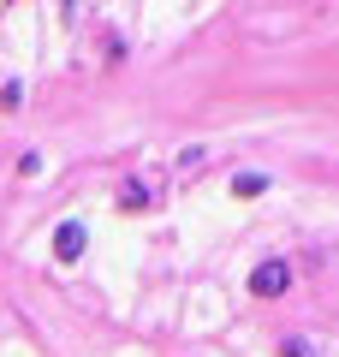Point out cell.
I'll return each instance as SVG.
<instances>
[{"label": "cell", "mask_w": 339, "mask_h": 357, "mask_svg": "<svg viewBox=\"0 0 339 357\" xmlns=\"http://www.w3.org/2000/svg\"><path fill=\"white\" fill-rule=\"evenodd\" d=\"M292 286H298V268H292V256H262V262L250 268L244 292H250L256 304H280V298H292Z\"/></svg>", "instance_id": "6da1fadb"}, {"label": "cell", "mask_w": 339, "mask_h": 357, "mask_svg": "<svg viewBox=\"0 0 339 357\" xmlns=\"http://www.w3.org/2000/svg\"><path fill=\"white\" fill-rule=\"evenodd\" d=\"M48 250H54V262H60V268L84 262V250H89V227H84V220H77V215L54 220V232H48Z\"/></svg>", "instance_id": "7a4b0ae2"}, {"label": "cell", "mask_w": 339, "mask_h": 357, "mask_svg": "<svg viewBox=\"0 0 339 357\" xmlns=\"http://www.w3.org/2000/svg\"><path fill=\"white\" fill-rule=\"evenodd\" d=\"M113 203H119V215H149V208H161V191H155L149 178H126Z\"/></svg>", "instance_id": "3957f363"}, {"label": "cell", "mask_w": 339, "mask_h": 357, "mask_svg": "<svg viewBox=\"0 0 339 357\" xmlns=\"http://www.w3.org/2000/svg\"><path fill=\"white\" fill-rule=\"evenodd\" d=\"M268 185H274V178H268V173H256V167H239V173L226 178V191L239 197V203H256V197H268Z\"/></svg>", "instance_id": "277c9868"}, {"label": "cell", "mask_w": 339, "mask_h": 357, "mask_svg": "<svg viewBox=\"0 0 339 357\" xmlns=\"http://www.w3.org/2000/svg\"><path fill=\"white\" fill-rule=\"evenodd\" d=\"M280 357H322L315 333H280Z\"/></svg>", "instance_id": "5b68a950"}, {"label": "cell", "mask_w": 339, "mask_h": 357, "mask_svg": "<svg viewBox=\"0 0 339 357\" xmlns=\"http://www.w3.org/2000/svg\"><path fill=\"white\" fill-rule=\"evenodd\" d=\"M24 96H30L24 77H6V84H0V114H18V107H24Z\"/></svg>", "instance_id": "8992f818"}, {"label": "cell", "mask_w": 339, "mask_h": 357, "mask_svg": "<svg viewBox=\"0 0 339 357\" xmlns=\"http://www.w3.org/2000/svg\"><path fill=\"white\" fill-rule=\"evenodd\" d=\"M42 167H48V155H42V149H24V155H18V178H42Z\"/></svg>", "instance_id": "52a82bcc"}, {"label": "cell", "mask_w": 339, "mask_h": 357, "mask_svg": "<svg viewBox=\"0 0 339 357\" xmlns=\"http://www.w3.org/2000/svg\"><path fill=\"white\" fill-rule=\"evenodd\" d=\"M202 155H209V149H202V143H190V149H179V167H202Z\"/></svg>", "instance_id": "ba28073f"}, {"label": "cell", "mask_w": 339, "mask_h": 357, "mask_svg": "<svg viewBox=\"0 0 339 357\" xmlns=\"http://www.w3.org/2000/svg\"><path fill=\"white\" fill-rule=\"evenodd\" d=\"M6 6H13V0H6Z\"/></svg>", "instance_id": "9c48e42d"}]
</instances>
